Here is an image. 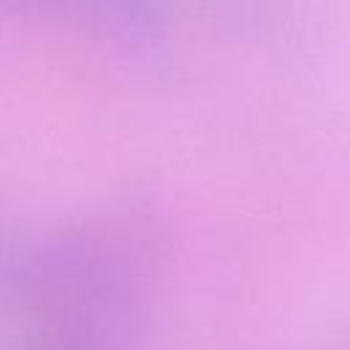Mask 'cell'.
<instances>
[{
  "label": "cell",
  "instance_id": "1",
  "mask_svg": "<svg viewBox=\"0 0 350 350\" xmlns=\"http://www.w3.org/2000/svg\"><path fill=\"white\" fill-rule=\"evenodd\" d=\"M164 273L167 238L142 208H104L49 232L14 268L27 350H134Z\"/></svg>",
  "mask_w": 350,
  "mask_h": 350
}]
</instances>
